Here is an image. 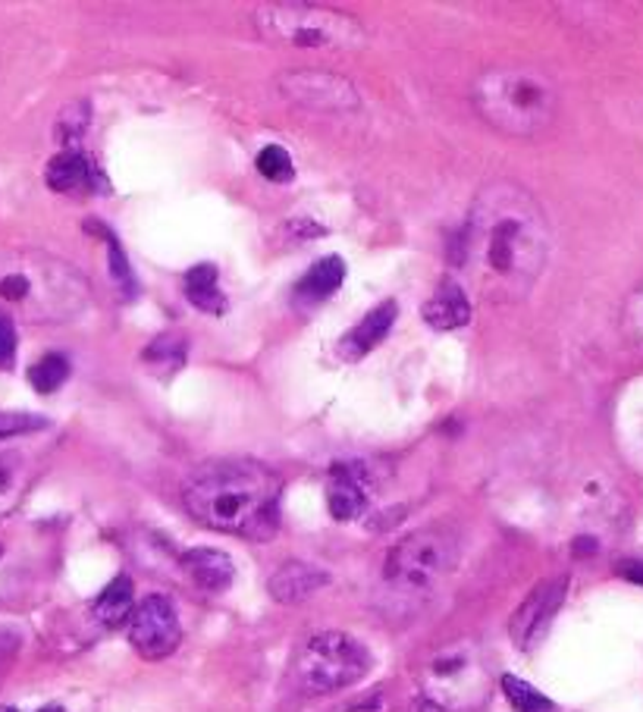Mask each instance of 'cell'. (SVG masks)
Wrapping results in <instances>:
<instances>
[{"instance_id": "cell-1", "label": "cell", "mask_w": 643, "mask_h": 712, "mask_svg": "<svg viewBox=\"0 0 643 712\" xmlns=\"http://www.w3.org/2000/svg\"><path fill=\"white\" fill-rule=\"evenodd\" d=\"M550 257V224L528 189L493 182L477 195L458 242V267L480 298L515 305L528 298Z\"/></svg>"}, {"instance_id": "cell-2", "label": "cell", "mask_w": 643, "mask_h": 712, "mask_svg": "<svg viewBox=\"0 0 643 712\" xmlns=\"http://www.w3.org/2000/svg\"><path fill=\"white\" fill-rule=\"evenodd\" d=\"M280 478L252 458H226L198 468L182 486V503L204 527L267 541L277 531Z\"/></svg>"}, {"instance_id": "cell-3", "label": "cell", "mask_w": 643, "mask_h": 712, "mask_svg": "<svg viewBox=\"0 0 643 712\" xmlns=\"http://www.w3.org/2000/svg\"><path fill=\"white\" fill-rule=\"evenodd\" d=\"M91 289L66 260L48 252H0V314L31 323H63L88 308Z\"/></svg>"}, {"instance_id": "cell-4", "label": "cell", "mask_w": 643, "mask_h": 712, "mask_svg": "<svg viewBox=\"0 0 643 712\" xmlns=\"http://www.w3.org/2000/svg\"><path fill=\"white\" fill-rule=\"evenodd\" d=\"M471 98L493 129L515 139H533L550 129L559 107V91L553 79L531 66H503L483 73Z\"/></svg>"}, {"instance_id": "cell-5", "label": "cell", "mask_w": 643, "mask_h": 712, "mask_svg": "<svg viewBox=\"0 0 643 712\" xmlns=\"http://www.w3.org/2000/svg\"><path fill=\"white\" fill-rule=\"evenodd\" d=\"M252 23L264 41L289 48H320V51H362L367 48V29L355 16L314 3H261Z\"/></svg>"}, {"instance_id": "cell-6", "label": "cell", "mask_w": 643, "mask_h": 712, "mask_svg": "<svg viewBox=\"0 0 643 712\" xmlns=\"http://www.w3.org/2000/svg\"><path fill=\"white\" fill-rule=\"evenodd\" d=\"M458 562V541L443 527L408 534L387 552L383 587L395 606H418L430 597Z\"/></svg>"}, {"instance_id": "cell-7", "label": "cell", "mask_w": 643, "mask_h": 712, "mask_svg": "<svg viewBox=\"0 0 643 712\" xmlns=\"http://www.w3.org/2000/svg\"><path fill=\"white\" fill-rule=\"evenodd\" d=\"M374 656L358 637L345 631H320L311 634L308 640L292 656L289 678L292 687L305 697L336 694L355 682H362L370 672Z\"/></svg>"}, {"instance_id": "cell-8", "label": "cell", "mask_w": 643, "mask_h": 712, "mask_svg": "<svg viewBox=\"0 0 643 712\" xmlns=\"http://www.w3.org/2000/svg\"><path fill=\"white\" fill-rule=\"evenodd\" d=\"M420 684L427 703L443 712H468L480 707L487 694V669L477 656L475 644H452L427 659Z\"/></svg>"}, {"instance_id": "cell-9", "label": "cell", "mask_w": 643, "mask_h": 712, "mask_svg": "<svg viewBox=\"0 0 643 712\" xmlns=\"http://www.w3.org/2000/svg\"><path fill=\"white\" fill-rule=\"evenodd\" d=\"M129 644L144 659H167L169 653H176V647L182 644V625L167 597H144L139 609H133Z\"/></svg>"}, {"instance_id": "cell-10", "label": "cell", "mask_w": 643, "mask_h": 712, "mask_svg": "<svg viewBox=\"0 0 643 712\" xmlns=\"http://www.w3.org/2000/svg\"><path fill=\"white\" fill-rule=\"evenodd\" d=\"M282 98L324 114H349L358 107V91L349 79L330 73H286L280 76Z\"/></svg>"}, {"instance_id": "cell-11", "label": "cell", "mask_w": 643, "mask_h": 712, "mask_svg": "<svg viewBox=\"0 0 643 712\" xmlns=\"http://www.w3.org/2000/svg\"><path fill=\"white\" fill-rule=\"evenodd\" d=\"M565 590H568V581L565 577H556V581H543L531 590V597L525 599L518 606V612L512 615L508 622V634L515 640L518 650H531L543 640L550 622L556 619L559 612L562 599H565Z\"/></svg>"}, {"instance_id": "cell-12", "label": "cell", "mask_w": 643, "mask_h": 712, "mask_svg": "<svg viewBox=\"0 0 643 712\" xmlns=\"http://www.w3.org/2000/svg\"><path fill=\"white\" fill-rule=\"evenodd\" d=\"M374 471L362 461H339L327 478V509L336 521H355L374 496Z\"/></svg>"}, {"instance_id": "cell-13", "label": "cell", "mask_w": 643, "mask_h": 712, "mask_svg": "<svg viewBox=\"0 0 643 712\" xmlns=\"http://www.w3.org/2000/svg\"><path fill=\"white\" fill-rule=\"evenodd\" d=\"M330 584V574L320 571L317 565L308 562H286L282 569L274 571V577L267 581V590L270 597L282 602V606H292V602H305L314 597L317 590H324Z\"/></svg>"}, {"instance_id": "cell-14", "label": "cell", "mask_w": 643, "mask_h": 712, "mask_svg": "<svg viewBox=\"0 0 643 712\" xmlns=\"http://www.w3.org/2000/svg\"><path fill=\"white\" fill-rule=\"evenodd\" d=\"M45 179H48V186H51L54 192H63V195L83 192V189H94V186L108 189V182L101 179L98 167L85 157L83 151H76V148H66L63 154H56L54 161L48 164V170H45Z\"/></svg>"}, {"instance_id": "cell-15", "label": "cell", "mask_w": 643, "mask_h": 712, "mask_svg": "<svg viewBox=\"0 0 643 712\" xmlns=\"http://www.w3.org/2000/svg\"><path fill=\"white\" fill-rule=\"evenodd\" d=\"M395 314H399V305H395V302H383L380 308H374L349 336H342V342H339V355H342L345 361H358V358H364L370 348H377L380 342L387 340V333H390L392 323H395Z\"/></svg>"}, {"instance_id": "cell-16", "label": "cell", "mask_w": 643, "mask_h": 712, "mask_svg": "<svg viewBox=\"0 0 643 712\" xmlns=\"http://www.w3.org/2000/svg\"><path fill=\"white\" fill-rule=\"evenodd\" d=\"M182 569L189 574V581L207 590V594H224L232 584V559L220 549H189L182 556Z\"/></svg>"}, {"instance_id": "cell-17", "label": "cell", "mask_w": 643, "mask_h": 712, "mask_svg": "<svg viewBox=\"0 0 643 712\" xmlns=\"http://www.w3.org/2000/svg\"><path fill=\"white\" fill-rule=\"evenodd\" d=\"M420 314L433 330H455V327H465L471 320V302L455 280H443L437 285V292L427 298Z\"/></svg>"}, {"instance_id": "cell-18", "label": "cell", "mask_w": 643, "mask_h": 712, "mask_svg": "<svg viewBox=\"0 0 643 712\" xmlns=\"http://www.w3.org/2000/svg\"><path fill=\"white\" fill-rule=\"evenodd\" d=\"M345 280V264H342V257H324V260H317V264H311L308 274L299 280L295 285V298L299 302H324V298H330L336 289L342 285Z\"/></svg>"}, {"instance_id": "cell-19", "label": "cell", "mask_w": 643, "mask_h": 712, "mask_svg": "<svg viewBox=\"0 0 643 712\" xmlns=\"http://www.w3.org/2000/svg\"><path fill=\"white\" fill-rule=\"evenodd\" d=\"M136 594H133V581L123 574V577H113L111 584L101 590V597L94 599V619L104 627L123 625L126 619H133V606Z\"/></svg>"}, {"instance_id": "cell-20", "label": "cell", "mask_w": 643, "mask_h": 712, "mask_svg": "<svg viewBox=\"0 0 643 712\" xmlns=\"http://www.w3.org/2000/svg\"><path fill=\"white\" fill-rule=\"evenodd\" d=\"M186 295L189 302L207 314H224L226 312V298L217 285V267L211 264H198L186 274Z\"/></svg>"}, {"instance_id": "cell-21", "label": "cell", "mask_w": 643, "mask_h": 712, "mask_svg": "<svg viewBox=\"0 0 643 712\" xmlns=\"http://www.w3.org/2000/svg\"><path fill=\"white\" fill-rule=\"evenodd\" d=\"M503 694L515 712H556V703L550 697H543L533 684L515 675H503Z\"/></svg>"}, {"instance_id": "cell-22", "label": "cell", "mask_w": 643, "mask_h": 712, "mask_svg": "<svg viewBox=\"0 0 643 712\" xmlns=\"http://www.w3.org/2000/svg\"><path fill=\"white\" fill-rule=\"evenodd\" d=\"M23 481H26V458L20 453H3L0 456V512H7L20 499Z\"/></svg>"}, {"instance_id": "cell-23", "label": "cell", "mask_w": 643, "mask_h": 712, "mask_svg": "<svg viewBox=\"0 0 643 712\" xmlns=\"http://www.w3.org/2000/svg\"><path fill=\"white\" fill-rule=\"evenodd\" d=\"M66 377H70V361L63 355H45L28 368V383L38 393H54L66 383Z\"/></svg>"}, {"instance_id": "cell-24", "label": "cell", "mask_w": 643, "mask_h": 712, "mask_svg": "<svg viewBox=\"0 0 643 712\" xmlns=\"http://www.w3.org/2000/svg\"><path fill=\"white\" fill-rule=\"evenodd\" d=\"M257 173L270 182H292L295 167H292V157L289 151L280 144H267L261 154H257Z\"/></svg>"}, {"instance_id": "cell-25", "label": "cell", "mask_w": 643, "mask_h": 712, "mask_svg": "<svg viewBox=\"0 0 643 712\" xmlns=\"http://www.w3.org/2000/svg\"><path fill=\"white\" fill-rule=\"evenodd\" d=\"M621 327H625L628 342L643 355V283L631 289V295L625 302V312H621Z\"/></svg>"}, {"instance_id": "cell-26", "label": "cell", "mask_w": 643, "mask_h": 712, "mask_svg": "<svg viewBox=\"0 0 643 712\" xmlns=\"http://www.w3.org/2000/svg\"><path fill=\"white\" fill-rule=\"evenodd\" d=\"M41 428H48V421L38 418V415H26V411H0V440L23 436V433H35V430Z\"/></svg>"}, {"instance_id": "cell-27", "label": "cell", "mask_w": 643, "mask_h": 712, "mask_svg": "<svg viewBox=\"0 0 643 712\" xmlns=\"http://www.w3.org/2000/svg\"><path fill=\"white\" fill-rule=\"evenodd\" d=\"M16 358V327L7 314H0V368L13 365Z\"/></svg>"}, {"instance_id": "cell-28", "label": "cell", "mask_w": 643, "mask_h": 712, "mask_svg": "<svg viewBox=\"0 0 643 712\" xmlns=\"http://www.w3.org/2000/svg\"><path fill=\"white\" fill-rule=\"evenodd\" d=\"M333 712H383V700H380V694H374V697H364V700H355V703H349V707H339Z\"/></svg>"}, {"instance_id": "cell-29", "label": "cell", "mask_w": 643, "mask_h": 712, "mask_svg": "<svg viewBox=\"0 0 643 712\" xmlns=\"http://www.w3.org/2000/svg\"><path fill=\"white\" fill-rule=\"evenodd\" d=\"M618 574H621L625 581L641 584L643 587V559H628V562H621V565H618Z\"/></svg>"}, {"instance_id": "cell-30", "label": "cell", "mask_w": 643, "mask_h": 712, "mask_svg": "<svg viewBox=\"0 0 643 712\" xmlns=\"http://www.w3.org/2000/svg\"><path fill=\"white\" fill-rule=\"evenodd\" d=\"M415 712H443V710H440V707H433V703H427V700H424V703H420V707H418V710H415Z\"/></svg>"}, {"instance_id": "cell-31", "label": "cell", "mask_w": 643, "mask_h": 712, "mask_svg": "<svg viewBox=\"0 0 643 712\" xmlns=\"http://www.w3.org/2000/svg\"><path fill=\"white\" fill-rule=\"evenodd\" d=\"M38 712H63V710H60V707H45V710H38Z\"/></svg>"}, {"instance_id": "cell-32", "label": "cell", "mask_w": 643, "mask_h": 712, "mask_svg": "<svg viewBox=\"0 0 643 712\" xmlns=\"http://www.w3.org/2000/svg\"><path fill=\"white\" fill-rule=\"evenodd\" d=\"M0 712H13V710H7V707H0Z\"/></svg>"}]
</instances>
